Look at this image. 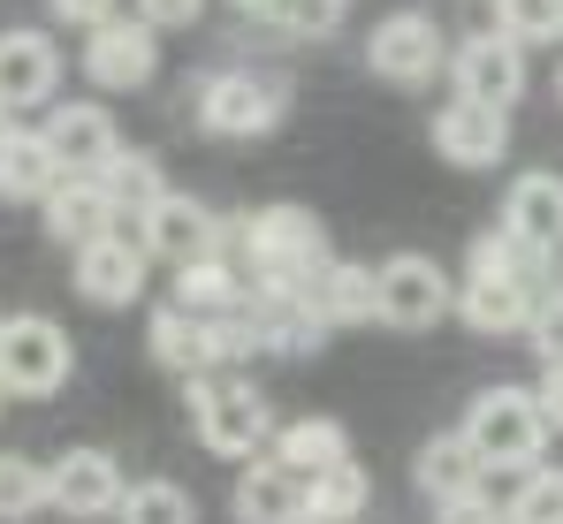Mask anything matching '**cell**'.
<instances>
[{
    "instance_id": "cell-1",
    "label": "cell",
    "mask_w": 563,
    "mask_h": 524,
    "mask_svg": "<svg viewBox=\"0 0 563 524\" xmlns=\"http://www.w3.org/2000/svg\"><path fill=\"white\" fill-rule=\"evenodd\" d=\"M229 228H236V252H244V266H236L244 289H305L312 297L320 266L335 259L312 205H260V213H244Z\"/></svg>"
},
{
    "instance_id": "cell-2",
    "label": "cell",
    "mask_w": 563,
    "mask_h": 524,
    "mask_svg": "<svg viewBox=\"0 0 563 524\" xmlns=\"http://www.w3.org/2000/svg\"><path fill=\"white\" fill-rule=\"evenodd\" d=\"M541 252H526L518 236H472V274L465 289L450 297V312H465L472 335H518L526 312H533V289H541Z\"/></svg>"
},
{
    "instance_id": "cell-3",
    "label": "cell",
    "mask_w": 563,
    "mask_h": 524,
    "mask_svg": "<svg viewBox=\"0 0 563 524\" xmlns=\"http://www.w3.org/2000/svg\"><path fill=\"white\" fill-rule=\"evenodd\" d=\"M457 441L472 448L479 471H526V464H541V448H549V419H541L533 388H487L465 411V434Z\"/></svg>"
},
{
    "instance_id": "cell-4",
    "label": "cell",
    "mask_w": 563,
    "mask_h": 524,
    "mask_svg": "<svg viewBox=\"0 0 563 524\" xmlns=\"http://www.w3.org/2000/svg\"><path fill=\"white\" fill-rule=\"evenodd\" d=\"M190 426L213 456H260L275 419H267V395L252 380H213V372H190Z\"/></svg>"
},
{
    "instance_id": "cell-5",
    "label": "cell",
    "mask_w": 563,
    "mask_h": 524,
    "mask_svg": "<svg viewBox=\"0 0 563 524\" xmlns=\"http://www.w3.org/2000/svg\"><path fill=\"white\" fill-rule=\"evenodd\" d=\"M450 297H457V281L442 274V259H427V252H396L374 274V320L404 327V335L442 327L450 320Z\"/></svg>"
},
{
    "instance_id": "cell-6",
    "label": "cell",
    "mask_w": 563,
    "mask_h": 524,
    "mask_svg": "<svg viewBox=\"0 0 563 524\" xmlns=\"http://www.w3.org/2000/svg\"><path fill=\"white\" fill-rule=\"evenodd\" d=\"M77 349L46 312H15L0 320V395H54L69 380Z\"/></svg>"
},
{
    "instance_id": "cell-7",
    "label": "cell",
    "mask_w": 563,
    "mask_h": 524,
    "mask_svg": "<svg viewBox=\"0 0 563 524\" xmlns=\"http://www.w3.org/2000/svg\"><path fill=\"white\" fill-rule=\"evenodd\" d=\"M282 122V85L252 69H221L198 85V130L206 137H267Z\"/></svg>"
},
{
    "instance_id": "cell-8",
    "label": "cell",
    "mask_w": 563,
    "mask_h": 524,
    "mask_svg": "<svg viewBox=\"0 0 563 524\" xmlns=\"http://www.w3.org/2000/svg\"><path fill=\"white\" fill-rule=\"evenodd\" d=\"M442 62H450V38H442V23L419 15V8L380 15L374 38H366V69H374L380 85H427Z\"/></svg>"
},
{
    "instance_id": "cell-9",
    "label": "cell",
    "mask_w": 563,
    "mask_h": 524,
    "mask_svg": "<svg viewBox=\"0 0 563 524\" xmlns=\"http://www.w3.org/2000/svg\"><path fill=\"white\" fill-rule=\"evenodd\" d=\"M85 38H92V46H85V77H92L99 91L153 85V69H161V31H153V23H130V15L114 8L107 23L85 31Z\"/></svg>"
},
{
    "instance_id": "cell-10",
    "label": "cell",
    "mask_w": 563,
    "mask_h": 524,
    "mask_svg": "<svg viewBox=\"0 0 563 524\" xmlns=\"http://www.w3.org/2000/svg\"><path fill=\"white\" fill-rule=\"evenodd\" d=\"M450 77H457V99H479V107H518L526 91V46L503 38V31H472L465 46L450 54Z\"/></svg>"
},
{
    "instance_id": "cell-11",
    "label": "cell",
    "mask_w": 563,
    "mask_h": 524,
    "mask_svg": "<svg viewBox=\"0 0 563 524\" xmlns=\"http://www.w3.org/2000/svg\"><path fill=\"white\" fill-rule=\"evenodd\" d=\"M137 244H145V259H206V252H221V221L198 205V198H184V190H161L145 213H137Z\"/></svg>"
},
{
    "instance_id": "cell-12",
    "label": "cell",
    "mask_w": 563,
    "mask_h": 524,
    "mask_svg": "<svg viewBox=\"0 0 563 524\" xmlns=\"http://www.w3.org/2000/svg\"><path fill=\"white\" fill-rule=\"evenodd\" d=\"M244 320H252V343L275 357H312L328 343V320L312 312L305 289H244Z\"/></svg>"
},
{
    "instance_id": "cell-13",
    "label": "cell",
    "mask_w": 563,
    "mask_h": 524,
    "mask_svg": "<svg viewBox=\"0 0 563 524\" xmlns=\"http://www.w3.org/2000/svg\"><path fill=\"white\" fill-rule=\"evenodd\" d=\"M77 289L92 297L99 312L137 304V297H145V244L122 236V228H107V236H92V244H77Z\"/></svg>"
},
{
    "instance_id": "cell-14",
    "label": "cell",
    "mask_w": 563,
    "mask_h": 524,
    "mask_svg": "<svg viewBox=\"0 0 563 524\" xmlns=\"http://www.w3.org/2000/svg\"><path fill=\"white\" fill-rule=\"evenodd\" d=\"M434 153L450 168H495L510 153V114L503 107H479V99H450L434 114Z\"/></svg>"
},
{
    "instance_id": "cell-15",
    "label": "cell",
    "mask_w": 563,
    "mask_h": 524,
    "mask_svg": "<svg viewBox=\"0 0 563 524\" xmlns=\"http://www.w3.org/2000/svg\"><path fill=\"white\" fill-rule=\"evenodd\" d=\"M46 502L62 517H114L122 502V464L107 448H69L54 471H46Z\"/></svg>"
},
{
    "instance_id": "cell-16",
    "label": "cell",
    "mask_w": 563,
    "mask_h": 524,
    "mask_svg": "<svg viewBox=\"0 0 563 524\" xmlns=\"http://www.w3.org/2000/svg\"><path fill=\"white\" fill-rule=\"evenodd\" d=\"M38 137H46V153L62 160V175H99V168H107V153L122 145L114 122H107V107H92V99L54 107V114L38 122Z\"/></svg>"
},
{
    "instance_id": "cell-17",
    "label": "cell",
    "mask_w": 563,
    "mask_h": 524,
    "mask_svg": "<svg viewBox=\"0 0 563 524\" xmlns=\"http://www.w3.org/2000/svg\"><path fill=\"white\" fill-rule=\"evenodd\" d=\"M62 85V54L46 31H0V114L15 107H46Z\"/></svg>"
},
{
    "instance_id": "cell-18",
    "label": "cell",
    "mask_w": 563,
    "mask_h": 524,
    "mask_svg": "<svg viewBox=\"0 0 563 524\" xmlns=\"http://www.w3.org/2000/svg\"><path fill=\"white\" fill-rule=\"evenodd\" d=\"M503 236H518L526 252L556 259L563 252V175H518L510 198H503Z\"/></svg>"
},
{
    "instance_id": "cell-19",
    "label": "cell",
    "mask_w": 563,
    "mask_h": 524,
    "mask_svg": "<svg viewBox=\"0 0 563 524\" xmlns=\"http://www.w3.org/2000/svg\"><path fill=\"white\" fill-rule=\"evenodd\" d=\"M38 205H46V236L69 244V252L92 244V236H107V228H122V213H114V198L99 190V175H62Z\"/></svg>"
},
{
    "instance_id": "cell-20",
    "label": "cell",
    "mask_w": 563,
    "mask_h": 524,
    "mask_svg": "<svg viewBox=\"0 0 563 524\" xmlns=\"http://www.w3.org/2000/svg\"><path fill=\"white\" fill-rule=\"evenodd\" d=\"M252 471H236V524H305V502H297V471L275 464V456H244Z\"/></svg>"
},
{
    "instance_id": "cell-21",
    "label": "cell",
    "mask_w": 563,
    "mask_h": 524,
    "mask_svg": "<svg viewBox=\"0 0 563 524\" xmlns=\"http://www.w3.org/2000/svg\"><path fill=\"white\" fill-rule=\"evenodd\" d=\"M54 182H62V160L46 153V137L0 122V198H8V205H38Z\"/></svg>"
},
{
    "instance_id": "cell-22",
    "label": "cell",
    "mask_w": 563,
    "mask_h": 524,
    "mask_svg": "<svg viewBox=\"0 0 563 524\" xmlns=\"http://www.w3.org/2000/svg\"><path fill=\"white\" fill-rule=\"evenodd\" d=\"M236 304H244V274L221 259V252L176 266V312H190V320H221V312H236Z\"/></svg>"
},
{
    "instance_id": "cell-23",
    "label": "cell",
    "mask_w": 563,
    "mask_h": 524,
    "mask_svg": "<svg viewBox=\"0 0 563 524\" xmlns=\"http://www.w3.org/2000/svg\"><path fill=\"white\" fill-rule=\"evenodd\" d=\"M487 487V471L472 464V448L457 434H442V441H427L419 448V494L434 502V510H457L465 494H479Z\"/></svg>"
},
{
    "instance_id": "cell-24",
    "label": "cell",
    "mask_w": 563,
    "mask_h": 524,
    "mask_svg": "<svg viewBox=\"0 0 563 524\" xmlns=\"http://www.w3.org/2000/svg\"><path fill=\"white\" fill-rule=\"evenodd\" d=\"M366 494H374V479L343 456V464H328V471H305V487H297V502H305V524H351L366 510Z\"/></svg>"
},
{
    "instance_id": "cell-25",
    "label": "cell",
    "mask_w": 563,
    "mask_h": 524,
    "mask_svg": "<svg viewBox=\"0 0 563 524\" xmlns=\"http://www.w3.org/2000/svg\"><path fill=\"white\" fill-rule=\"evenodd\" d=\"M312 312H320L328 327H358V320H374V266L328 259V266H320V281H312Z\"/></svg>"
},
{
    "instance_id": "cell-26",
    "label": "cell",
    "mask_w": 563,
    "mask_h": 524,
    "mask_svg": "<svg viewBox=\"0 0 563 524\" xmlns=\"http://www.w3.org/2000/svg\"><path fill=\"white\" fill-rule=\"evenodd\" d=\"M267 441H275V464H289L297 479L351 456V434H343L335 419H297V426H282V434H267Z\"/></svg>"
},
{
    "instance_id": "cell-27",
    "label": "cell",
    "mask_w": 563,
    "mask_h": 524,
    "mask_svg": "<svg viewBox=\"0 0 563 524\" xmlns=\"http://www.w3.org/2000/svg\"><path fill=\"white\" fill-rule=\"evenodd\" d=\"M145 349L168 365V372H213V357H206V320H190V312H176V304H161L153 312V327H145Z\"/></svg>"
},
{
    "instance_id": "cell-28",
    "label": "cell",
    "mask_w": 563,
    "mask_h": 524,
    "mask_svg": "<svg viewBox=\"0 0 563 524\" xmlns=\"http://www.w3.org/2000/svg\"><path fill=\"white\" fill-rule=\"evenodd\" d=\"M99 190L114 198V213H130V221H137L168 182H161V160H153V153H122V145H114V153H107V168H99Z\"/></svg>"
},
{
    "instance_id": "cell-29",
    "label": "cell",
    "mask_w": 563,
    "mask_h": 524,
    "mask_svg": "<svg viewBox=\"0 0 563 524\" xmlns=\"http://www.w3.org/2000/svg\"><path fill=\"white\" fill-rule=\"evenodd\" d=\"M114 517L122 524H198V502H190L176 479H145V487H122Z\"/></svg>"
},
{
    "instance_id": "cell-30",
    "label": "cell",
    "mask_w": 563,
    "mask_h": 524,
    "mask_svg": "<svg viewBox=\"0 0 563 524\" xmlns=\"http://www.w3.org/2000/svg\"><path fill=\"white\" fill-rule=\"evenodd\" d=\"M46 510V464H31V456H15V448H0V517H38Z\"/></svg>"
},
{
    "instance_id": "cell-31",
    "label": "cell",
    "mask_w": 563,
    "mask_h": 524,
    "mask_svg": "<svg viewBox=\"0 0 563 524\" xmlns=\"http://www.w3.org/2000/svg\"><path fill=\"white\" fill-rule=\"evenodd\" d=\"M495 31L518 46H549L563 38V0H495Z\"/></svg>"
},
{
    "instance_id": "cell-32",
    "label": "cell",
    "mask_w": 563,
    "mask_h": 524,
    "mask_svg": "<svg viewBox=\"0 0 563 524\" xmlns=\"http://www.w3.org/2000/svg\"><path fill=\"white\" fill-rule=\"evenodd\" d=\"M503 524H563V471L526 464V479H518V494H510Z\"/></svg>"
},
{
    "instance_id": "cell-33",
    "label": "cell",
    "mask_w": 563,
    "mask_h": 524,
    "mask_svg": "<svg viewBox=\"0 0 563 524\" xmlns=\"http://www.w3.org/2000/svg\"><path fill=\"white\" fill-rule=\"evenodd\" d=\"M260 15L282 23V31H297V38H328L343 23V0H260Z\"/></svg>"
},
{
    "instance_id": "cell-34",
    "label": "cell",
    "mask_w": 563,
    "mask_h": 524,
    "mask_svg": "<svg viewBox=\"0 0 563 524\" xmlns=\"http://www.w3.org/2000/svg\"><path fill=\"white\" fill-rule=\"evenodd\" d=\"M526 335H533V349H541V365H563V289H533Z\"/></svg>"
},
{
    "instance_id": "cell-35",
    "label": "cell",
    "mask_w": 563,
    "mask_h": 524,
    "mask_svg": "<svg viewBox=\"0 0 563 524\" xmlns=\"http://www.w3.org/2000/svg\"><path fill=\"white\" fill-rule=\"evenodd\" d=\"M206 15V0H137V23H153V31H190Z\"/></svg>"
},
{
    "instance_id": "cell-36",
    "label": "cell",
    "mask_w": 563,
    "mask_h": 524,
    "mask_svg": "<svg viewBox=\"0 0 563 524\" xmlns=\"http://www.w3.org/2000/svg\"><path fill=\"white\" fill-rule=\"evenodd\" d=\"M46 8H54L62 23H77V31H92V23H107V15L122 8V0H46Z\"/></svg>"
},
{
    "instance_id": "cell-37",
    "label": "cell",
    "mask_w": 563,
    "mask_h": 524,
    "mask_svg": "<svg viewBox=\"0 0 563 524\" xmlns=\"http://www.w3.org/2000/svg\"><path fill=\"white\" fill-rule=\"evenodd\" d=\"M533 403H541V419H549V434H556V426H563V365H549V372H541Z\"/></svg>"
},
{
    "instance_id": "cell-38",
    "label": "cell",
    "mask_w": 563,
    "mask_h": 524,
    "mask_svg": "<svg viewBox=\"0 0 563 524\" xmlns=\"http://www.w3.org/2000/svg\"><path fill=\"white\" fill-rule=\"evenodd\" d=\"M236 8H252V15H260V0H236Z\"/></svg>"
},
{
    "instance_id": "cell-39",
    "label": "cell",
    "mask_w": 563,
    "mask_h": 524,
    "mask_svg": "<svg viewBox=\"0 0 563 524\" xmlns=\"http://www.w3.org/2000/svg\"><path fill=\"white\" fill-rule=\"evenodd\" d=\"M556 99H563V69H556Z\"/></svg>"
},
{
    "instance_id": "cell-40",
    "label": "cell",
    "mask_w": 563,
    "mask_h": 524,
    "mask_svg": "<svg viewBox=\"0 0 563 524\" xmlns=\"http://www.w3.org/2000/svg\"><path fill=\"white\" fill-rule=\"evenodd\" d=\"M0 122H8V114H0Z\"/></svg>"
}]
</instances>
